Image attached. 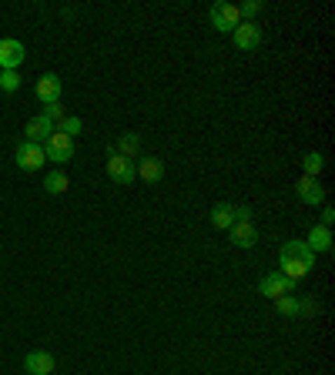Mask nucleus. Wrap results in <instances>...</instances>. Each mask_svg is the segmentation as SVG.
<instances>
[{
  "instance_id": "obj_1",
  "label": "nucleus",
  "mask_w": 335,
  "mask_h": 375,
  "mask_svg": "<svg viewBox=\"0 0 335 375\" xmlns=\"http://www.w3.org/2000/svg\"><path fill=\"white\" fill-rule=\"evenodd\" d=\"M312 265H315V255L308 252L305 241H285V245H282V252H278V268H282L285 278L299 282V278H305V275L312 271Z\"/></svg>"
},
{
  "instance_id": "obj_2",
  "label": "nucleus",
  "mask_w": 335,
  "mask_h": 375,
  "mask_svg": "<svg viewBox=\"0 0 335 375\" xmlns=\"http://www.w3.org/2000/svg\"><path fill=\"white\" fill-rule=\"evenodd\" d=\"M208 20H212V27H214V30H221V34H231V30L242 24L238 4H228V0H218V4H212V11H208Z\"/></svg>"
},
{
  "instance_id": "obj_3",
  "label": "nucleus",
  "mask_w": 335,
  "mask_h": 375,
  "mask_svg": "<svg viewBox=\"0 0 335 375\" xmlns=\"http://www.w3.org/2000/svg\"><path fill=\"white\" fill-rule=\"evenodd\" d=\"M14 158H17V168H20V171H41L47 161L44 144H34V141H20L14 151Z\"/></svg>"
},
{
  "instance_id": "obj_4",
  "label": "nucleus",
  "mask_w": 335,
  "mask_h": 375,
  "mask_svg": "<svg viewBox=\"0 0 335 375\" xmlns=\"http://www.w3.org/2000/svg\"><path fill=\"white\" fill-rule=\"evenodd\" d=\"M44 154H47V161L67 165V161L74 158V137H67V135H61V131H54V135L44 141Z\"/></svg>"
},
{
  "instance_id": "obj_5",
  "label": "nucleus",
  "mask_w": 335,
  "mask_h": 375,
  "mask_svg": "<svg viewBox=\"0 0 335 375\" xmlns=\"http://www.w3.org/2000/svg\"><path fill=\"white\" fill-rule=\"evenodd\" d=\"M295 285H299V282L285 278L282 271H272V275H265L259 282V292L265 299H282V295H295Z\"/></svg>"
},
{
  "instance_id": "obj_6",
  "label": "nucleus",
  "mask_w": 335,
  "mask_h": 375,
  "mask_svg": "<svg viewBox=\"0 0 335 375\" xmlns=\"http://www.w3.org/2000/svg\"><path fill=\"white\" fill-rule=\"evenodd\" d=\"M295 195H299V201H302V205H308V208L325 205V188H322V181L319 178H308V175H302V178L295 181Z\"/></svg>"
},
{
  "instance_id": "obj_7",
  "label": "nucleus",
  "mask_w": 335,
  "mask_h": 375,
  "mask_svg": "<svg viewBox=\"0 0 335 375\" xmlns=\"http://www.w3.org/2000/svg\"><path fill=\"white\" fill-rule=\"evenodd\" d=\"M107 178L114 181V184H121V188H128V184L137 178L135 161H128V158H121V154L114 151V154L107 158Z\"/></svg>"
},
{
  "instance_id": "obj_8",
  "label": "nucleus",
  "mask_w": 335,
  "mask_h": 375,
  "mask_svg": "<svg viewBox=\"0 0 335 375\" xmlns=\"http://www.w3.org/2000/svg\"><path fill=\"white\" fill-rule=\"evenodd\" d=\"M24 44L17 41V37H4L0 41V71H17L20 64H24Z\"/></svg>"
},
{
  "instance_id": "obj_9",
  "label": "nucleus",
  "mask_w": 335,
  "mask_h": 375,
  "mask_svg": "<svg viewBox=\"0 0 335 375\" xmlns=\"http://www.w3.org/2000/svg\"><path fill=\"white\" fill-rule=\"evenodd\" d=\"M228 238H231V245H235V248L248 252V248H255V245H259V228L252 225V221H231Z\"/></svg>"
},
{
  "instance_id": "obj_10",
  "label": "nucleus",
  "mask_w": 335,
  "mask_h": 375,
  "mask_svg": "<svg viewBox=\"0 0 335 375\" xmlns=\"http://www.w3.org/2000/svg\"><path fill=\"white\" fill-rule=\"evenodd\" d=\"M231 34H235V47H242V50H255V47H261V27L255 24V20H242Z\"/></svg>"
},
{
  "instance_id": "obj_11",
  "label": "nucleus",
  "mask_w": 335,
  "mask_h": 375,
  "mask_svg": "<svg viewBox=\"0 0 335 375\" xmlns=\"http://www.w3.org/2000/svg\"><path fill=\"white\" fill-rule=\"evenodd\" d=\"M54 355L47 352V348H34V352H27L24 355V369H27V375H50L54 372Z\"/></svg>"
},
{
  "instance_id": "obj_12",
  "label": "nucleus",
  "mask_w": 335,
  "mask_h": 375,
  "mask_svg": "<svg viewBox=\"0 0 335 375\" xmlns=\"http://www.w3.org/2000/svg\"><path fill=\"white\" fill-rule=\"evenodd\" d=\"M34 90H37V101H41V104H57V101H61V77L57 74H41Z\"/></svg>"
},
{
  "instance_id": "obj_13",
  "label": "nucleus",
  "mask_w": 335,
  "mask_h": 375,
  "mask_svg": "<svg viewBox=\"0 0 335 375\" xmlns=\"http://www.w3.org/2000/svg\"><path fill=\"white\" fill-rule=\"evenodd\" d=\"M305 245H308V252H312V255H329V252H332V228L312 225V231H308Z\"/></svg>"
},
{
  "instance_id": "obj_14",
  "label": "nucleus",
  "mask_w": 335,
  "mask_h": 375,
  "mask_svg": "<svg viewBox=\"0 0 335 375\" xmlns=\"http://www.w3.org/2000/svg\"><path fill=\"white\" fill-rule=\"evenodd\" d=\"M137 171V178L141 181H148V184H158V181L165 178V161L161 158H154V154H148V158H141L135 165Z\"/></svg>"
},
{
  "instance_id": "obj_15",
  "label": "nucleus",
  "mask_w": 335,
  "mask_h": 375,
  "mask_svg": "<svg viewBox=\"0 0 335 375\" xmlns=\"http://www.w3.org/2000/svg\"><path fill=\"white\" fill-rule=\"evenodd\" d=\"M24 141H34V144H44L47 137L54 135V124L44 118V114H37V118H31L27 121V128H24Z\"/></svg>"
},
{
  "instance_id": "obj_16",
  "label": "nucleus",
  "mask_w": 335,
  "mask_h": 375,
  "mask_svg": "<svg viewBox=\"0 0 335 375\" xmlns=\"http://www.w3.org/2000/svg\"><path fill=\"white\" fill-rule=\"evenodd\" d=\"M208 221H212V228H218V231H228L231 221H235V205H214L212 211H208Z\"/></svg>"
},
{
  "instance_id": "obj_17",
  "label": "nucleus",
  "mask_w": 335,
  "mask_h": 375,
  "mask_svg": "<svg viewBox=\"0 0 335 375\" xmlns=\"http://www.w3.org/2000/svg\"><path fill=\"white\" fill-rule=\"evenodd\" d=\"M44 188H47V195H64V191L71 188V178L57 168V171H50V175L44 178Z\"/></svg>"
},
{
  "instance_id": "obj_18",
  "label": "nucleus",
  "mask_w": 335,
  "mask_h": 375,
  "mask_svg": "<svg viewBox=\"0 0 335 375\" xmlns=\"http://www.w3.org/2000/svg\"><path fill=\"white\" fill-rule=\"evenodd\" d=\"M118 154H121V158H128V161H135L137 158V151H141V137L137 135H121L118 137Z\"/></svg>"
},
{
  "instance_id": "obj_19",
  "label": "nucleus",
  "mask_w": 335,
  "mask_h": 375,
  "mask_svg": "<svg viewBox=\"0 0 335 375\" xmlns=\"http://www.w3.org/2000/svg\"><path fill=\"white\" fill-rule=\"evenodd\" d=\"M302 168H305V175H308V178H319L322 168H325V158H322V151H308V154L302 158Z\"/></svg>"
},
{
  "instance_id": "obj_20",
  "label": "nucleus",
  "mask_w": 335,
  "mask_h": 375,
  "mask_svg": "<svg viewBox=\"0 0 335 375\" xmlns=\"http://www.w3.org/2000/svg\"><path fill=\"white\" fill-rule=\"evenodd\" d=\"M275 312L285 318H299V299L295 295H282V299H275Z\"/></svg>"
},
{
  "instance_id": "obj_21",
  "label": "nucleus",
  "mask_w": 335,
  "mask_h": 375,
  "mask_svg": "<svg viewBox=\"0 0 335 375\" xmlns=\"http://www.w3.org/2000/svg\"><path fill=\"white\" fill-rule=\"evenodd\" d=\"M54 131H61V135H67V137H77L84 131V124H81V118H74V114H64V121L54 128Z\"/></svg>"
},
{
  "instance_id": "obj_22",
  "label": "nucleus",
  "mask_w": 335,
  "mask_h": 375,
  "mask_svg": "<svg viewBox=\"0 0 335 375\" xmlns=\"http://www.w3.org/2000/svg\"><path fill=\"white\" fill-rule=\"evenodd\" d=\"M17 88H20V74H17V71H4L0 90H4V94H17Z\"/></svg>"
},
{
  "instance_id": "obj_23",
  "label": "nucleus",
  "mask_w": 335,
  "mask_h": 375,
  "mask_svg": "<svg viewBox=\"0 0 335 375\" xmlns=\"http://www.w3.org/2000/svg\"><path fill=\"white\" fill-rule=\"evenodd\" d=\"M322 305L315 299H299V315H319Z\"/></svg>"
},
{
  "instance_id": "obj_24",
  "label": "nucleus",
  "mask_w": 335,
  "mask_h": 375,
  "mask_svg": "<svg viewBox=\"0 0 335 375\" xmlns=\"http://www.w3.org/2000/svg\"><path fill=\"white\" fill-rule=\"evenodd\" d=\"M44 118L50 121L54 128H57V124L64 121V107H61V104H44Z\"/></svg>"
},
{
  "instance_id": "obj_25",
  "label": "nucleus",
  "mask_w": 335,
  "mask_h": 375,
  "mask_svg": "<svg viewBox=\"0 0 335 375\" xmlns=\"http://www.w3.org/2000/svg\"><path fill=\"white\" fill-rule=\"evenodd\" d=\"M261 11V0H248V4H242L238 7V14H242V20H252V17Z\"/></svg>"
},
{
  "instance_id": "obj_26",
  "label": "nucleus",
  "mask_w": 335,
  "mask_h": 375,
  "mask_svg": "<svg viewBox=\"0 0 335 375\" xmlns=\"http://www.w3.org/2000/svg\"><path fill=\"white\" fill-rule=\"evenodd\" d=\"M332 221H335V208H332V205H322V221H319V225L332 228Z\"/></svg>"
},
{
  "instance_id": "obj_27",
  "label": "nucleus",
  "mask_w": 335,
  "mask_h": 375,
  "mask_svg": "<svg viewBox=\"0 0 335 375\" xmlns=\"http://www.w3.org/2000/svg\"><path fill=\"white\" fill-rule=\"evenodd\" d=\"M235 221H252V208H248V205H238V208H235Z\"/></svg>"
},
{
  "instance_id": "obj_28",
  "label": "nucleus",
  "mask_w": 335,
  "mask_h": 375,
  "mask_svg": "<svg viewBox=\"0 0 335 375\" xmlns=\"http://www.w3.org/2000/svg\"><path fill=\"white\" fill-rule=\"evenodd\" d=\"M0 77H4V71H0Z\"/></svg>"
}]
</instances>
